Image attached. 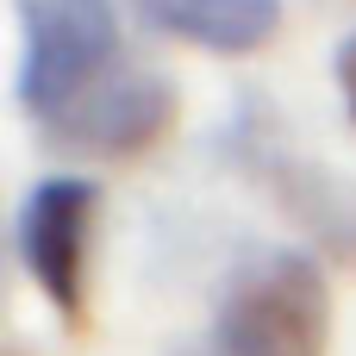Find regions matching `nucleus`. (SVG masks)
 <instances>
[{"mask_svg":"<svg viewBox=\"0 0 356 356\" xmlns=\"http://www.w3.org/2000/svg\"><path fill=\"white\" fill-rule=\"evenodd\" d=\"M338 94H344V113H350V125H356V31H344V44H338Z\"/></svg>","mask_w":356,"mask_h":356,"instance_id":"obj_6","label":"nucleus"},{"mask_svg":"<svg viewBox=\"0 0 356 356\" xmlns=\"http://www.w3.org/2000/svg\"><path fill=\"white\" fill-rule=\"evenodd\" d=\"M19 113L69 156H131L175 125V81L125 50L113 0H13Z\"/></svg>","mask_w":356,"mask_h":356,"instance_id":"obj_1","label":"nucleus"},{"mask_svg":"<svg viewBox=\"0 0 356 356\" xmlns=\"http://www.w3.org/2000/svg\"><path fill=\"white\" fill-rule=\"evenodd\" d=\"M131 13L144 31L213 56H250L282 31V0H131Z\"/></svg>","mask_w":356,"mask_h":356,"instance_id":"obj_5","label":"nucleus"},{"mask_svg":"<svg viewBox=\"0 0 356 356\" xmlns=\"http://www.w3.org/2000/svg\"><path fill=\"white\" fill-rule=\"evenodd\" d=\"M94 213H100V188H94L88 175H44V181L19 200V219H13L19 263H25V275L38 282V294H44L63 319L81 313Z\"/></svg>","mask_w":356,"mask_h":356,"instance_id":"obj_4","label":"nucleus"},{"mask_svg":"<svg viewBox=\"0 0 356 356\" xmlns=\"http://www.w3.org/2000/svg\"><path fill=\"white\" fill-rule=\"evenodd\" d=\"M175 356H225V350H219V344L207 338V344H188V350H175Z\"/></svg>","mask_w":356,"mask_h":356,"instance_id":"obj_7","label":"nucleus"},{"mask_svg":"<svg viewBox=\"0 0 356 356\" xmlns=\"http://www.w3.org/2000/svg\"><path fill=\"white\" fill-rule=\"evenodd\" d=\"M225 150L250 181H263V194L294 219V232L313 250L356 269V188L332 163L288 150V138L275 131V119L263 106H238V119L225 131Z\"/></svg>","mask_w":356,"mask_h":356,"instance_id":"obj_3","label":"nucleus"},{"mask_svg":"<svg viewBox=\"0 0 356 356\" xmlns=\"http://www.w3.org/2000/svg\"><path fill=\"white\" fill-rule=\"evenodd\" d=\"M213 344L225 356H325L332 288L319 257L294 244H263L238 257L213 307Z\"/></svg>","mask_w":356,"mask_h":356,"instance_id":"obj_2","label":"nucleus"}]
</instances>
